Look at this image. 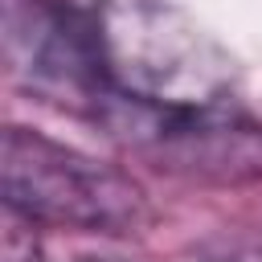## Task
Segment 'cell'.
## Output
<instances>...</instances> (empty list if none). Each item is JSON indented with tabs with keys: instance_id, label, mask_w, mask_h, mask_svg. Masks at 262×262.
Wrapping results in <instances>:
<instances>
[{
	"instance_id": "3957f363",
	"label": "cell",
	"mask_w": 262,
	"mask_h": 262,
	"mask_svg": "<svg viewBox=\"0 0 262 262\" xmlns=\"http://www.w3.org/2000/svg\"><path fill=\"white\" fill-rule=\"evenodd\" d=\"M94 123L164 176L209 188L262 184V123L237 98L156 106L111 94Z\"/></svg>"
},
{
	"instance_id": "7a4b0ae2",
	"label": "cell",
	"mask_w": 262,
	"mask_h": 262,
	"mask_svg": "<svg viewBox=\"0 0 262 262\" xmlns=\"http://www.w3.org/2000/svg\"><path fill=\"white\" fill-rule=\"evenodd\" d=\"M0 184L4 205L33 225L127 237L151 221L143 188L123 168L29 127L4 131Z\"/></svg>"
},
{
	"instance_id": "277c9868",
	"label": "cell",
	"mask_w": 262,
	"mask_h": 262,
	"mask_svg": "<svg viewBox=\"0 0 262 262\" xmlns=\"http://www.w3.org/2000/svg\"><path fill=\"white\" fill-rule=\"evenodd\" d=\"M8 66L45 102L98 119L111 98L94 8L66 0L8 4Z\"/></svg>"
},
{
	"instance_id": "6da1fadb",
	"label": "cell",
	"mask_w": 262,
	"mask_h": 262,
	"mask_svg": "<svg viewBox=\"0 0 262 262\" xmlns=\"http://www.w3.org/2000/svg\"><path fill=\"white\" fill-rule=\"evenodd\" d=\"M98 37L111 94L192 106L229 102V57L172 0H98Z\"/></svg>"
},
{
	"instance_id": "5b68a950",
	"label": "cell",
	"mask_w": 262,
	"mask_h": 262,
	"mask_svg": "<svg viewBox=\"0 0 262 262\" xmlns=\"http://www.w3.org/2000/svg\"><path fill=\"white\" fill-rule=\"evenodd\" d=\"M213 262H262V246H246V250H229Z\"/></svg>"
}]
</instances>
